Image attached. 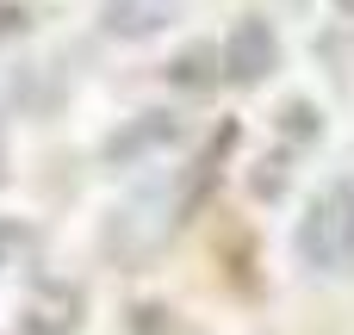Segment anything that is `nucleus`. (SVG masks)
<instances>
[{"label":"nucleus","mask_w":354,"mask_h":335,"mask_svg":"<svg viewBox=\"0 0 354 335\" xmlns=\"http://www.w3.org/2000/svg\"><path fill=\"white\" fill-rule=\"evenodd\" d=\"M236 137H243V131H236V124L224 118V124H218V131L205 137V149L193 155V168H187V180H180V193H174V211H180V224H187V218H193V211H199V205L212 199V186H218V174H224V162H230V149H236Z\"/></svg>","instance_id":"20e7f679"},{"label":"nucleus","mask_w":354,"mask_h":335,"mask_svg":"<svg viewBox=\"0 0 354 335\" xmlns=\"http://www.w3.org/2000/svg\"><path fill=\"white\" fill-rule=\"evenodd\" d=\"M336 6H342V12H354V0H336Z\"/></svg>","instance_id":"f8f14e48"},{"label":"nucleus","mask_w":354,"mask_h":335,"mask_svg":"<svg viewBox=\"0 0 354 335\" xmlns=\"http://www.w3.org/2000/svg\"><path fill=\"white\" fill-rule=\"evenodd\" d=\"M0 162H6V149H0Z\"/></svg>","instance_id":"ddd939ff"},{"label":"nucleus","mask_w":354,"mask_h":335,"mask_svg":"<svg viewBox=\"0 0 354 335\" xmlns=\"http://www.w3.org/2000/svg\"><path fill=\"white\" fill-rule=\"evenodd\" d=\"M81 329V292L75 286H37L25 305V335H75Z\"/></svg>","instance_id":"0eeeda50"},{"label":"nucleus","mask_w":354,"mask_h":335,"mask_svg":"<svg viewBox=\"0 0 354 335\" xmlns=\"http://www.w3.org/2000/svg\"><path fill=\"white\" fill-rule=\"evenodd\" d=\"M19 242H25V230H12V224H0V255H6V249H19Z\"/></svg>","instance_id":"9b49d317"},{"label":"nucleus","mask_w":354,"mask_h":335,"mask_svg":"<svg viewBox=\"0 0 354 335\" xmlns=\"http://www.w3.org/2000/svg\"><path fill=\"white\" fill-rule=\"evenodd\" d=\"M168 81H174L180 93H205V87H218V81H224V56H218V50H205V44H187V50L168 62Z\"/></svg>","instance_id":"6e6552de"},{"label":"nucleus","mask_w":354,"mask_h":335,"mask_svg":"<svg viewBox=\"0 0 354 335\" xmlns=\"http://www.w3.org/2000/svg\"><path fill=\"white\" fill-rule=\"evenodd\" d=\"M280 186H286V155H268V162H261V174H255V193H261V199H274Z\"/></svg>","instance_id":"1a4fd4ad"},{"label":"nucleus","mask_w":354,"mask_h":335,"mask_svg":"<svg viewBox=\"0 0 354 335\" xmlns=\"http://www.w3.org/2000/svg\"><path fill=\"white\" fill-rule=\"evenodd\" d=\"M174 137H180V118H174V112H143V118H131L124 131H112V137H106V162H112V168L143 162V155L168 149Z\"/></svg>","instance_id":"39448f33"},{"label":"nucleus","mask_w":354,"mask_h":335,"mask_svg":"<svg viewBox=\"0 0 354 335\" xmlns=\"http://www.w3.org/2000/svg\"><path fill=\"white\" fill-rule=\"evenodd\" d=\"M299 255L311 274H342L354 261V186L330 180L324 193H311L305 218H299Z\"/></svg>","instance_id":"f257e3e1"},{"label":"nucleus","mask_w":354,"mask_h":335,"mask_svg":"<svg viewBox=\"0 0 354 335\" xmlns=\"http://www.w3.org/2000/svg\"><path fill=\"white\" fill-rule=\"evenodd\" d=\"M180 19V0H106L100 6V25L112 37H156Z\"/></svg>","instance_id":"423d86ee"},{"label":"nucleus","mask_w":354,"mask_h":335,"mask_svg":"<svg viewBox=\"0 0 354 335\" xmlns=\"http://www.w3.org/2000/svg\"><path fill=\"white\" fill-rule=\"evenodd\" d=\"M224 75L236 81V87H261L268 75H274V62H280V44H274V25L268 19H236L230 25V37H224Z\"/></svg>","instance_id":"7ed1b4c3"},{"label":"nucleus","mask_w":354,"mask_h":335,"mask_svg":"<svg viewBox=\"0 0 354 335\" xmlns=\"http://www.w3.org/2000/svg\"><path fill=\"white\" fill-rule=\"evenodd\" d=\"M162 205H174L168 186H137V193L112 211V230H106V236H112V255H118V261H149V255L168 242V230L180 224V211H174V218H156Z\"/></svg>","instance_id":"f03ea898"},{"label":"nucleus","mask_w":354,"mask_h":335,"mask_svg":"<svg viewBox=\"0 0 354 335\" xmlns=\"http://www.w3.org/2000/svg\"><path fill=\"white\" fill-rule=\"evenodd\" d=\"M286 124H292V137H311V131H317V112H311L305 99H292V106H286Z\"/></svg>","instance_id":"9d476101"}]
</instances>
